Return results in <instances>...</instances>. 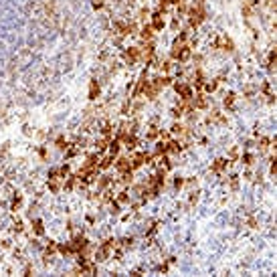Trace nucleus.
<instances>
[{
	"label": "nucleus",
	"mask_w": 277,
	"mask_h": 277,
	"mask_svg": "<svg viewBox=\"0 0 277 277\" xmlns=\"http://www.w3.org/2000/svg\"><path fill=\"white\" fill-rule=\"evenodd\" d=\"M204 89H206L209 93H210V91H215V89H216V81H210V83H206V85H204Z\"/></svg>",
	"instance_id": "11"
},
{
	"label": "nucleus",
	"mask_w": 277,
	"mask_h": 277,
	"mask_svg": "<svg viewBox=\"0 0 277 277\" xmlns=\"http://www.w3.org/2000/svg\"><path fill=\"white\" fill-rule=\"evenodd\" d=\"M95 95H99V85H97V83H91V89H89V97H91V99H95Z\"/></svg>",
	"instance_id": "8"
},
{
	"label": "nucleus",
	"mask_w": 277,
	"mask_h": 277,
	"mask_svg": "<svg viewBox=\"0 0 277 277\" xmlns=\"http://www.w3.org/2000/svg\"><path fill=\"white\" fill-rule=\"evenodd\" d=\"M34 231H37L39 235L43 233V223H41V221H37V223H34Z\"/></svg>",
	"instance_id": "13"
},
{
	"label": "nucleus",
	"mask_w": 277,
	"mask_h": 277,
	"mask_svg": "<svg viewBox=\"0 0 277 277\" xmlns=\"http://www.w3.org/2000/svg\"><path fill=\"white\" fill-rule=\"evenodd\" d=\"M204 21V10L202 6H192L190 8V22H192V27H196V24H200V22Z\"/></svg>",
	"instance_id": "2"
},
{
	"label": "nucleus",
	"mask_w": 277,
	"mask_h": 277,
	"mask_svg": "<svg viewBox=\"0 0 277 277\" xmlns=\"http://www.w3.org/2000/svg\"><path fill=\"white\" fill-rule=\"evenodd\" d=\"M109 166H111V158H105L101 162V168H109Z\"/></svg>",
	"instance_id": "14"
},
{
	"label": "nucleus",
	"mask_w": 277,
	"mask_h": 277,
	"mask_svg": "<svg viewBox=\"0 0 277 277\" xmlns=\"http://www.w3.org/2000/svg\"><path fill=\"white\" fill-rule=\"evenodd\" d=\"M224 166H227V160H224V158H218V160H215V164H212V170H215V172H221Z\"/></svg>",
	"instance_id": "6"
},
{
	"label": "nucleus",
	"mask_w": 277,
	"mask_h": 277,
	"mask_svg": "<svg viewBox=\"0 0 277 277\" xmlns=\"http://www.w3.org/2000/svg\"><path fill=\"white\" fill-rule=\"evenodd\" d=\"M152 28H154V30H162V28H164L162 12H154V14H152Z\"/></svg>",
	"instance_id": "4"
},
{
	"label": "nucleus",
	"mask_w": 277,
	"mask_h": 277,
	"mask_svg": "<svg viewBox=\"0 0 277 277\" xmlns=\"http://www.w3.org/2000/svg\"><path fill=\"white\" fill-rule=\"evenodd\" d=\"M152 30H154L152 27H144L142 28V37L144 39H150V37H152Z\"/></svg>",
	"instance_id": "10"
},
{
	"label": "nucleus",
	"mask_w": 277,
	"mask_h": 277,
	"mask_svg": "<svg viewBox=\"0 0 277 277\" xmlns=\"http://www.w3.org/2000/svg\"><path fill=\"white\" fill-rule=\"evenodd\" d=\"M176 91L182 95L184 99H190V95H192V89L188 85H184V83H176Z\"/></svg>",
	"instance_id": "5"
},
{
	"label": "nucleus",
	"mask_w": 277,
	"mask_h": 277,
	"mask_svg": "<svg viewBox=\"0 0 277 277\" xmlns=\"http://www.w3.org/2000/svg\"><path fill=\"white\" fill-rule=\"evenodd\" d=\"M113 247H115V241H105V245H103L101 249L95 253V261H105V259L111 255Z\"/></svg>",
	"instance_id": "1"
},
{
	"label": "nucleus",
	"mask_w": 277,
	"mask_h": 277,
	"mask_svg": "<svg viewBox=\"0 0 277 277\" xmlns=\"http://www.w3.org/2000/svg\"><path fill=\"white\" fill-rule=\"evenodd\" d=\"M109 152H111V154H117V152H119V140H113V142H111V144H109Z\"/></svg>",
	"instance_id": "9"
},
{
	"label": "nucleus",
	"mask_w": 277,
	"mask_h": 277,
	"mask_svg": "<svg viewBox=\"0 0 277 277\" xmlns=\"http://www.w3.org/2000/svg\"><path fill=\"white\" fill-rule=\"evenodd\" d=\"M218 43L224 47V51H233V43H231V39H227V37H221V39H218Z\"/></svg>",
	"instance_id": "7"
},
{
	"label": "nucleus",
	"mask_w": 277,
	"mask_h": 277,
	"mask_svg": "<svg viewBox=\"0 0 277 277\" xmlns=\"http://www.w3.org/2000/svg\"><path fill=\"white\" fill-rule=\"evenodd\" d=\"M243 160H245V164H251V160H253V156H251V154H245V158H243Z\"/></svg>",
	"instance_id": "15"
},
{
	"label": "nucleus",
	"mask_w": 277,
	"mask_h": 277,
	"mask_svg": "<svg viewBox=\"0 0 277 277\" xmlns=\"http://www.w3.org/2000/svg\"><path fill=\"white\" fill-rule=\"evenodd\" d=\"M138 57H140V51H138V49H129V51L123 53V59H126L128 65H134V63L138 61Z\"/></svg>",
	"instance_id": "3"
},
{
	"label": "nucleus",
	"mask_w": 277,
	"mask_h": 277,
	"mask_svg": "<svg viewBox=\"0 0 277 277\" xmlns=\"http://www.w3.org/2000/svg\"><path fill=\"white\" fill-rule=\"evenodd\" d=\"M233 103H235V95L231 93V95H229V97H227V99H224V105H229V107H231V105H233Z\"/></svg>",
	"instance_id": "12"
}]
</instances>
